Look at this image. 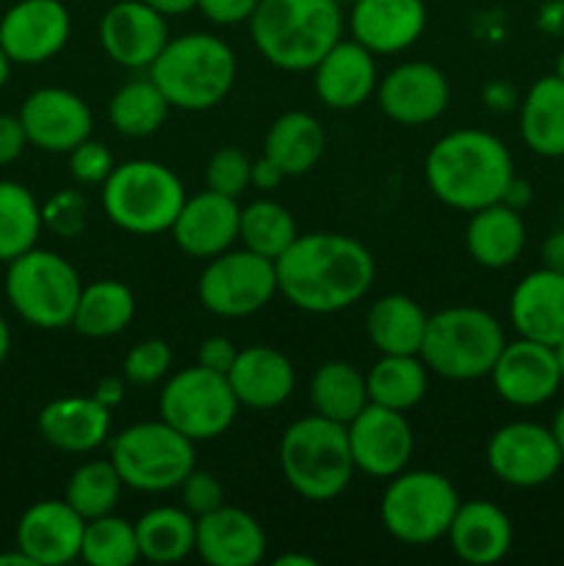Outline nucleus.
Returning <instances> with one entry per match:
<instances>
[{
  "label": "nucleus",
  "mask_w": 564,
  "mask_h": 566,
  "mask_svg": "<svg viewBox=\"0 0 564 566\" xmlns=\"http://www.w3.org/2000/svg\"><path fill=\"white\" fill-rule=\"evenodd\" d=\"M310 403L321 418L348 426L370 403L365 374L346 359H326L310 379Z\"/></svg>",
  "instance_id": "obj_36"
},
{
  "label": "nucleus",
  "mask_w": 564,
  "mask_h": 566,
  "mask_svg": "<svg viewBox=\"0 0 564 566\" xmlns=\"http://www.w3.org/2000/svg\"><path fill=\"white\" fill-rule=\"evenodd\" d=\"M25 147H28V136L20 116L0 114V166L14 164Z\"/></svg>",
  "instance_id": "obj_49"
},
{
  "label": "nucleus",
  "mask_w": 564,
  "mask_h": 566,
  "mask_svg": "<svg viewBox=\"0 0 564 566\" xmlns=\"http://www.w3.org/2000/svg\"><path fill=\"white\" fill-rule=\"evenodd\" d=\"M81 558L88 566H133L142 558L136 539V523L116 517L114 512L86 520Z\"/></svg>",
  "instance_id": "obj_41"
},
{
  "label": "nucleus",
  "mask_w": 564,
  "mask_h": 566,
  "mask_svg": "<svg viewBox=\"0 0 564 566\" xmlns=\"http://www.w3.org/2000/svg\"><path fill=\"white\" fill-rule=\"evenodd\" d=\"M379 86L376 55L354 39H341L313 66L315 97L332 111H354L368 103Z\"/></svg>",
  "instance_id": "obj_23"
},
{
  "label": "nucleus",
  "mask_w": 564,
  "mask_h": 566,
  "mask_svg": "<svg viewBox=\"0 0 564 566\" xmlns=\"http://www.w3.org/2000/svg\"><path fill=\"white\" fill-rule=\"evenodd\" d=\"M39 434L64 453H92L111 437V409L94 396H64L44 403L39 412Z\"/></svg>",
  "instance_id": "obj_28"
},
{
  "label": "nucleus",
  "mask_w": 564,
  "mask_h": 566,
  "mask_svg": "<svg viewBox=\"0 0 564 566\" xmlns=\"http://www.w3.org/2000/svg\"><path fill=\"white\" fill-rule=\"evenodd\" d=\"M182 497V509L191 512L194 517H202V514H210L213 509H219L224 503V490H221L219 479L208 470H197L182 479V484L177 486Z\"/></svg>",
  "instance_id": "obj_46"
},
{
  "label": "nucleus",
  "mask_w": 564,
  "mask_h": 566,
  "mask_svg": "<svg viewBox=\"0 0 564 566\" xmlns=\"http://www.w3.org/2000/svg\"><path fill=\"white\" fill-rule=\"evenodd\" d=\"M166 20L144 0H119L100 20V44L114 64L149 70L171 39Z\"/></svg>",
  "instance_id": "obj_19"
},
{
  "label": "nucleus",
  "mask_w": 564,
  "mask_h": 566,
  "mask_svg": "<svg viewBox=\"0 0 564 566\" xmlns=\"http://www.w3.org/2000/svg\"><path fill=\"white\" fill-rule=\"evenodd\" d=\"M280 293L274 260L258 252L227 249L208 260L197 282V296L219 318H249Z\"/></svg>",
  "instance_id": "obj_12"
},
{
  "label": "nucleus",
  "mask_w": 564,
  "mask_h": 566,
  "mask_svg": "<svg viewBox=\"0 0 564 566\" xmlns=\"http://www.w3.org/2000/svg\"><path fill=\"white\" fill-rule=\"evenodd\" d=\"M501 202L509 205V208H514V210H523L525 205L531 202V186L525 180H520L518 175H514L512 182H509L506 193H503Z\"/></svg>",
  "instance_id": "obj_53"
},
{
  "label": "nucleus",
  "mask_w": 564,
  "mask_h": 566,
  "mask_svg": "<svg viewBox=\"0 0 564 566\" xmlns=\"http://www.w3.org/2000/svg\"><path fill=\"white\" fill-rule=\"evenodd\" d=\"M81 274L70 260L50 249H28L6 271V298L25 324L36 329H66L81 298Z\"/></svg>",
  "instance_id": "obj_9"
},
{
  "label": "nucleus",
  "mask_w": 564,
  "mask_h": 566,
  "mask_svg": "<svg viewBox=\"0 0 564 566\" xmlns=\"http://www.w3.org/2000/svg\"><path fill=\"white\" fill-rule=\"evenodd\" d=\"M343 28L337 0H260L249 20L258 53L282 72H313L341 42Z\"/></svg>",
  "instance_id": "obj_3"
},
{
  "label": "nucleus",
  "mask_w": 564,
  "mask_h": 566,
  "mask_svg": "<svg viewBox=\"0 0 564 566\" xmlns=\"http://www.w3.org/2000/svg\"><path fill=\"white\" fill-rule=\"evenodd\" d=\"M88 221V205L86 197L75 188H64V191L53 193L48 202L42 205V224L59 238H77L86 230Z\"/></svg>",
  "instance_id": "obj_44"
},
{
  "label": "nucleus",
  "mask_w": 564,
  "mask_h": 566,
  "mask_svg": "<svg viewBox=\"0 0 564 566\" xmlns=\"http://www.w3.org/2000/svg\"><path fill=\"white\" fill-rule=\"evenodd\" d=\"M553 72H556V75L562 77V81H564V48H562V53H558V59H556V70H553Z\"/></svg>",
  "instance_id": "obj_61"
},
{
  "label": "nucleus",
  "mask_w": 564,
  "mask_h": 566,
  "mask_svg": "<svg viewBox=\"0 0 564 566\" xmlns=\"http://www.w3.org/2000/svg\"><path fill=\"white\" fill-rule=\"evenodd\" d=\"M136 315V296L119 280H97L83 285L72 329L92 340L114 337L130 326Z\"/></svg>",
  "instance_id": "obj_35"
},
{
  "label": "nucleus",
  "mask_w": 564,
  "mask_h": 566,
  "mask_svg": "<svg viewBox=\"0 0 564 566\" xmlns=\"http://www.w3.org/2000/svg\"><path fill=\"white\" fill-rule=\"evenodd\" d=\"M551 434H553V440H556L558 451H562V457H564V403H562V407H558V412L553 415Z\"/></svg>",
  "instance_id": "obj_57"
},
{
  "label": "nucleus",
  "mask_w": 564,
  "mask_h": 566,
  "mask_svg": "<svg viewBox=\"0 0 564 566\" xmlns=\"http://www.w3.org/2000/svg\"><path fill=\"white\" fill-rule=\"evenodd\" d=\"M464 247L481 269H509L525 249V221L520 210L495 202L473 210L464 230Z\"/></svg>",
  "instance_id": "obj_29"
},
{
  "label": "nucleus",
  "mask_w": 564,
  "mask_h": 566,
  "mask_svg": "<svg viewBox=\"0 0 564 566\" xmlns=\"http://www.w3.org/2000/svg\"><path fill=\"white\" fill-rule=\"evenodd\" d=\"M0 566H36V564H33L31 558H28L25 553L14 545V551L0 553Z\"/></svg>",
  "instance_id": "obj_56"
},
{
  "label": "nucleus",
  "mask_w": 564,
  "mask_h": 566,
  "mask_svg": "<svg viewBox=\"0 0 564 566\" xmlns=\"http://www.w3.org/2000/svg\"><path fill=\"white\" fill-rule=\"evenodd\" d=\"M274 265L282 298L310 315H332L354 307L363 302L376 276L370 249L343 232L299 235Z\"/></svg>",
  "instance_id": "obj_1"
},
{
  "label": "nucleus",
  "mask_w": 564,
  "mask_h": 566,
  "mask_svg": "<svg viewBox=\"0 0 564 566\" xmlns=\"http://www.w3.org/2000/svg\"><path fill=\"white\" fill-rule=\"evenodd\" d=\"M424 313L415 298L404 293H387L370 304L365 315V332H368L370 346L379 354H418L426 335Z\"/></svg>",
  "instance_id": "obj_32"
},
{
  "label": "nucleus",
  "mask_w": 564,
  "mask_h": 566,
  "mask_svg": "<svg viewBox=\"0 0 564 566\" xmlns=\"http://www.w3.org/2000/svg\"><path fill=\"white\" fill-rule=\"evenodd\" d=\"M122 479L116 473L111 459H88L66 481L64 501L81 514L83 520L103 517L111 514L119 503L122 495Z\"/></svg>",
  "instance_id": "obj_40"
},
{
  "label": "nucleus",
  "mask_w": 564,
  "mask_h": 566,
  "mask_svg": "<svg viewBox=\"0 0 564 566\" xmlns=\"http://www.w3.org/2000/svg\"><path fill=\"white\" fill-rule=\"evenodd\" d=\"M92 396L108 409L122 407V401H125V396H127V379L125 376H122V379L119 376H105V379H100L97 385H94Z\"/></svg>",
  "instance_id": "obj_50"
},
{
  "label": "nucleus",
  "mask_w": 564,
  "mask_h": 566,
  "mask_svg": "<svg viewBox=\"0 0 564 566\" xmlns=\"http://www.w3.org/2000/svg\"><path fill=\"white\" fill-rule=\"evenodd\" d=\"M236 357H238V346L230 340V337L210 335V337H205L202 346H199L197 365H202V368L216 370V374L227 376V370L232 368Z\"/></svg>",
  "instance_id": "obj_48"
},
{
  "label": "nucleus",
  "mask_w": 564,
  "mask_h": 566,
  "mask_svg": "<svg viewBox=\"0 0 564 566\" xmlns=\"http://www.w3.org/2000/svg\"><path fill=\"white\" fill-rule=\"evenodd\" d=\"M506 346L501 321L481 307H446L429 315L420 359L431 374L448 381H476L490 376Z\"/></svg>",
  "instance_id": "obj_6"
},
{
  "label": "nucleus",
  "mask_w": 564,
  "mask_h": 566,
  "mask_svg": "<svg viewBox=\"0 0 564 566\" xmlns=\"http://www.w3.org/2000/svg\"><path fill=\"white\" fill-rule=\"evenodd\" d=\"M232 396L247 409H276L296 390L293 363L274 346L238 348L232 368L227 370Z\"/></svg>",
  "instance_id": "obj_26"
},
{
  "label": "nucleus",
  "mask_w": 564,
  "mask_h": 566,
  "mask_svg": "<svg viewBox=\"0 0 564 566\" xmlns=\"http://www.w3.org/2000/svg\"><path fill=\"white\" fill-rule=\"evenodd\" d=\"M72 17L61 0H17L0 20V48L11 64L36 66L66 48Z\"/></svg>",
  "instance_id": "obj_14"
},
{
  "label": "nucleus",
  "mask_w": 564,
  "mask_h": 566,
  "mask_svg": "<svg viewBox=\"0 0 564 566\" xmlns=\"http://www.w3.org/2000/svg\"><path fill=\"white\" fill-rule=\"evenodd\" d=\"M520 138L540 158H564V81L556 72L534 81L525 92Z\"/></svg>",
  "instance_id": "obj_30"
},
{
  "label": "nucleus",
  "mask_w": 564,
  "mask_h": 566,
  "mask_svg": "<svg viewBox=\"0 0 564 566\" xmlns=\"http://www.w3.org/2000/svg\"><path fill=\"white\" fill-rule=\"evenodd\" d=\"M171 370V346L160 337H147V340L136 343L130 352L122 359V376L127 379V385L149 387L158 385L160 379H166Z\"/></svg>",
  "instance_id": "obj_43"
},
{
  "label": "nucleus",
  "mask_w": 564,
  "mask_h": 566,
  "mask_svg": "<svg viewBox=\"0 0 564 566\" xmlns=\"http://www.w3.org/2000/svg\"><path fill=\"white\" fill-rule=\"evenodd\" d=\"M238 224H241L238 199L205 188L202 193L186 197L169 232L177 249L188 258L210 260L232 249V243L238 241Z\"/></svg>",
  "instance_id": "obj_20"
},
{
  "label": "nucleus",
  "mask_w": 564,
  "mask_h": 566,
  "mask_svg": "<svg viewBox=\"0 0 564 566\" xmlns=\"http://www.w3.org/2000/svg\"><path fill=\"white\" fill-rule=\"evenodd\" d=\"M424 177L437 202L473 213L501 202L514 177V160L498 136L479 127H459L431 144Z\"/></svg>",
  "instance_id": "obj_2"
},
{
  "label": "nucleus",
  "mask_w": 564,
  "mask_h": 566,
  "mask_svg": "<svg viewBox=\"0 0 564 566\" xmlns=\"http://www.w3.org/2000/svg\"><path fill=\"white\" fill-rule=\"evenodd\" d=\"M337 3H341V6H343V3H348V6H352V3H354V0H337Z\"/></svg>",
  "instance_id": "obj_62"
},
{
  "label": "nucleus",
  "mask_w": 564,
  "mask_h": 566,
  "mask_svg": "<svg viewBox=\"0 0 564 566\" xmlns=\"http://www.w3.org/2000/svg\"><path fill=\"white\" fill-rule=\"evenodd\" d=\"M144 3L153 6L164 17H180L197 9V0H144Z\"/></svg>",
  "instance_id": "obj_54"
},
{
  "label": "nucleus",
  "mask_w": 564,
  "mask_h": 566,
  "mask_svg": "<svg viewBox=\"0 0 564 566\" xmlns=\"http://www.w3.org/2000/svg\"><path fill=\"white\" fill-rule=\"evenodd\" d=\"M542 265L564 274V227L553 230L542 243Z\"/></svg>",
  "instance_id": "obj_52"
},
{
  "label": "nucleus",
  "mask_w": 564,
  "mask_h": 566,
  "mask_svg": "<svg viewBox=\"0 0 564 566\" xmlns=\"http://www.w3.org/2000/svg\"><path fill=\"white\" fill-rule=\"evenodd\" d=\"M446 539L459 562L490 566L509 556L514 528L509 514L492 501H462L448 525Z\"/></svg>",
  "instance_id": "obj_27"
},
{
  "label": "nucleus",
  "mask_w": 564,
  "mask_h": 566,
  "mask_svg": "<svg viewBox=\"0 0 564 566\" xmlns=\"http://www.w3.org/2000/svg\"><path fill=\"white\" fill-rule=\"evenodd\" d=\"M326 153V130L307 111H285L271 122L263 155L274 160L285 177L307 175Z\"/></svg>",
  "instance_id": "obj_31"
},
{
  "label": "nucleus",
  "mask_w": 564,
  "mask_h": 566,
  "mask_svg": "<svg viewBox=\"0 0 564 566\" xmlns=\"http://www.w3.org/2000/svg\"><path fill=\"white\" fill-rule=\"evenodd\" d=\"M313 556H307V553H282V556L274 558V566H315Z\"/></svg>",
  "instance_id": "obj_55"
},
{
  "label": "nucleus",
  "mask_w": 564,
  "mask_h": 566,
  "mask_svg": "<svg viewBox=\"0 0 564 566\" xmlns=\"http://www.w3.org/2000/svg\"><path fill=\"white\" fill-rule=\"evenodd\" d=\"M265 531L258 520L238 506L221 503L197 517V553L210 566H254L265 558Z\"/></svg>",
  "instance_id": "obj_24"
},
{
  "label": "nucleus",
  "mask_w": 564,
  "mask_h": 566,
  "mask_svg": "<svg viewBox=\"0 0 564 566\" xmlns=\"http://www.w3.org/2000/svg\"><path fill=\"white\" fill-rule=\"evenodd\" d=\"M86 520L66 501H36L17 523V547L36 566H64L81 558Z\"/></svg>",
  "instance_id": "obj_21"
},
{
  "label": "nucleus",
  "mask_w": 564,
  "mask_h": 566,
  "mask_svg": "<svg viewBox=\"0 0 564 566\" xmlns=\"http://www.w3.org/2000/svg\"><path fill=\"white\" fill-rule=\"evenodd\" d=\"M238 238L249 252L276 260L299 238L296 219L285 205L274 202V199H254L247 208H241Z\"/></svg>",
  "instance_id": "obj_39"
},
{
  "label": "nucleus",
  "mask_w": 564,
  "mask_h": 566,
  "mask_svg": "<svg viewBox=\"0 0 564 566\" xmlns=\"http://www.w3.org/2000/svg\"><path fill=\"white\" fill-rule=\"evenodd\" d=\"M138 553L149 564H180L197 547V517L182 506H155L136 520Z\"/></svg>",
  "instance_id": "obj_33"
},
{
  "label": "nucleus",
  "mask_w": 564,
  "mask_h": 566,
  "mask_svg": "<svg viewBox=\"0 0 564 566\" xmlns=\"http://www.w3.org/2000/svg\"><path fill=\"white\" fill-rule=\"evenodd\" d=\"M285 180V171L274 164L271 158H258L252 160V186L260 188V191H274L280 182Z\"/></svg>",
  "instance_id": "obj_51"
},
{
  "label": "nucleus",
  "mask_w": 564,
  "mask_h": 566,
  "mask_svg": "<svg viewBox=\"0 0 564 566\" xmlns=\"http://www.w3.org/2000/svg\"><path fill=\"white\" fill-rule=\"evenodd\" d=\"M42 224V205L22 182L0 180V263L36 247Z\"/></svg>",
  "instance_id": "obj_38"
},
{
  "label": "nucleus",
  "mask_w": 564,
  "mask_h": 566,
  "mask_svg": "<svg viewBox=\"0 0 564 566\" xmlns=\"http://www.w3.org/2000/svg\"><path fill=\"white\" fill-rule=\"evenodd\" d=\"M108 459L127 490L160 495L177 490L197 468V442L171 429L166 420H142L111 440Z\"/></svg>",
  "instance_id": "obj_8"
},
{
  "label": "nucleus",
  "mask_w": 564,
  "mask_h": 566,
  "mask_svg": "<svg viewBox=\"0 0 564 566\" xmlns=\"http://www.w3.org/2000/svg\"><path fill=\"white\" fill-rule=\"evenodd\" d=\"M169 111V99L155 86L153 77H138L116 88L108 103V122L119 136L147 138L160 130Z\"/></svg>",
  "instance_id": "obj_37"
},
{
  "label": "nucleus",
  "mask_w": 564,
  "mask_h": 566,
  "mask_svg": "<svg viewBox=\"0 0 564 566\" xmlns=\"http://www.w3.org/2000/svg\"><path fill=\"white\" fill-rule=\"evenodd\" d=\"M186 202L180 177L158 160L136 158L114 166L103 182L105 216L130 235L169 232Z\"/></svg>",
  "instance_id": "obj_7"
},
{
  "label": "nucleus",
  "mask_w": 564,
  "mask_h": 566,
  "mask_svg": "<svg viewBox=\"0 0 564 566\" xmlns=\"http://www.w3.org/2000/svg\"><path fill=\"white\" fill-rule=\"evenodd\" d=\"M114 155L105 144L94 142L92 136L77 144L70 153V175L81 186H103L108 175L114 171Z\"/></svg>",
  "instance_id": "obj_45"
},
{
  "label": "nucleus",
  "mask_w": 564,
  "mask_h": 566,
  "mask_svg": "<svg viewBox=\"0 0 564 566\" xmlns=\"http://www.w3.org/2000/svg\"><path fill=\"white\" fill-rule=\"evenodd\" d=\"M424 31V0H354L348 11V33L374 55L404 53Z\"/></svg>",
  "instance_id": "obj_22"
},
{
  "label": "nucleus",
  "mask_w": 564,
  "mask_h": 566,
  "mask_svg": "<svg viewBox=\"0 0 564 566\" xmlns=\"http://www.w3.org/2000/svg\"><path fill=\"white\" fill-rule=\"evenodd\" d=\"M17 116L25 127L28 144L53 155H70L94 130L86 99L61 86H42L28 94Z\"/></svg>",
  "instance_id": "obj_17"
},
{
  "label": "nucleus",
  "mask_w": 564,
  "mask_h": 566,
  "mask_svg": "<svg viewBox=\"0 0 564 566\" xmlns=\"http://www.w3.org/2000/svg\"><path fill=\"white\" fill-rule=\"evenodd\" d=\"M459 497L457 486L435 470H401L387 479L379 520L393 539L424 547L448 534Z\"/></svg>",
  "instance_id": "obj_10"
},
{
  "label": "nucleus",
  "mask_w": 564,
  "mask_h": 566,
  "mask_svg": "<svg viewBox=\"0 0 564 566\" xmlns=\"http://www.w3.org/2000/svg\"><path fill=\"white\" fill-rule=\"evenodd\" d=\"M260 0H197V9L213 25H241L252 20Z\"/></svg>",
  "instance_id": "obj_47"
},
{
  "label": "nucleus",
  "mask_w": 564,
  "mask_h": 566,
  "mask_svg": "<svg viewBox=\"0 0 564 566\" xmlns=\"http://www.w3.org/2000/svg\"><path fill=\"white\" fill-rule=\"evenodd\" d=\"M238 409L241 403L232 396L227 376L202 365L171 374L158 398L160 420L191 442H208L227 434L236 423Z\"/></svg>",
  "instance_id": "obj_11"
},
{
  "label": "nucleus",
  "mask_w": 564,
  "mask_h": 566,
  "mask_svg": "<svg viewBox=\"0 0 564 566\" xmlns=\"http://www.w3.org/2000/svg\"><path fill=\"white\" fill-rule=\"evenodd\" d=\"M490 381L501 401L520 409L542 407L562 387L553 348L525 340V337H518L512 343L506 340L495 365H492Z\"/></svg>",
  "instance_id": "obj_18"
},
{
  "label": "nucleus",
  "mask_w": 564,
  "mask_h": 566,
  "mask_svg": "<svg viewBox=\"0 0 564 566\" xmlns=\"http://www.w3.org/2000/svg\"><path fill=\"white\" fill-rule=\"evenodd\" d=\"M553 354H556V365H558V376H562V385H564V340L553 346Z\"/></svg>",
  "instance_id": "obj_60"
},
{
  "label": "nucleus",
  "mask_w": 564,
  "mask_h": 566,
  "mask_svg": "<svg viewBox=\"0 0 564 566\" xmlns=\"http://www.w3.org/2000/svg\"><path fill=\"white\" fill-rule=\"evenodd\" d=\"M348 431V448H352L354 468L370 479H393L407 470L415 451V434L409 426L407 412L368 403L352 423Z\"/></svg>",
  "instance_id": "obj_16"
},
{
  "label": "nucleus",
  "mask_w": 564,
  "mask_h": 566,
  "mask_svg": "<svg viewBox=\"0 0 564 566\" xmlns=\"http://www.w3.org/2000/svg\"><path fill=\"white\" fill-rule=\"evenodd\" d=\"M9 348H11V329L9 324H6L3 315H0V365H3L6 357H9Z\"/></svg>",
  "instance_id": "obj_58"
},
{
  "label": "nucleus",
  "mask_w": 564,
  "mask_h": 566,
  "mask_svg": "<svg viewBox=\"0 0 564 566\" xmlns=\"http://www.w3.org/2000/svg\"><path fill=\"white\" fill-rule=\"evenodd\" d=\"M9 72H11V61L6 59L3 48H0V92H3L6 81H9Z\"/></svg>",
  "instance_id": "obj_59"
},
{
  "label": "nucleus",
  "mask_w": 564,
  "mask_h": 566,
  "mask_svg": "<svg viewBox=\"0 0 564 566\" xmlns=\"http://www.w3.org/2000/svg\"><path fill=\"white\" fill-rule=\"evenodd\" d=\"M280 470L304 501H335L357 473L346 426L315 412L293 420L280 437Z\"/></svg>",
  "instance_id": "obj_5"
},
{
  "label": "nucleus",
  "mask_w": 564,
  "mask_h": 566,
  "mask_svg": "<svg viewBox=\"0 0 564 566\" xmlns=\"http://www.w3.org/2000/svg\"><path fill=\"white\" fill-rule=\"evenodd\" d=\"M149 77L164 92L171 108L199 114L210 111L232 92L238 77V59L224 39L213 33L194 31L171 36Z\"/></svg>",
  "instance_id": "obj_4"
},
{
  "label": "nucleus",
  "mask_w": 564,
  "mask_h": 566,
  "mask_svg": "<svg viewBox=\"0 0 564 566\" xmlns=\"http://www.w3.org/2000/svg\"><path fill=\"white\" fill-rule=\"evenodd\" d=\"M564 457L551 426L514 420L492 431L487 442V468L501 484L514 490H536L556 479Z\"/></svg>",
  "instance_id": "obj_13"
},
{
  "label": "nucleus",
  "mask_w": 564,
  "mask_h": 566,
  "mask_svg": "<svg viewBox=\"0 0 564 566\" xmlns=\"http://www.w3.org/2000/svg\"><path fill=\"white\" fill-rule=\"evenodd\" d=\"M205 186L210 191L238 199L252 186V160L238 147L216 149L205 166Z\"/></svg>",
  "instance_id": "obj_42"
},
{
  "label": "nucleus",
  "mask_w": 564,
  "mask_h": 566,
  "mask_svg": "<svg viewBox=\"0 0 564 566\" xmlns=\"http://www.w3.org/2000/svg\"><path fill=\"white\" fill-rule=\"evenodd\" d=\"M374 97L390 122L424 127L446 114L451 103V83L446 72L429 61H404L379 77Z\"/></svg>",
  "instance_id": "obj_15"
},
{
  "label": "nucleus",
  "mask_w": 564,
  "mask_h": 566,
  "mask_svg": "<svg viewBox=\"0 0 564 566\" xmlns=\"http://www.w3.org/2000/svg\"><path fill=\"white\" fill-rule=\"evenodd\" d=\"M509 321L518 337L556 346L564 340V274L536 269L514 285L509 298Z\"/></svg>",
  "instance_id": "obj_25"
},
{
  "label": "nucleus",
  "mask_w": 564,
  "mask_h": 566,
  "mask_svg": "<svg viewBox=\"0 0 564 566\" xmlns=\"http://www.w3.org/2000/svg\"><path fill=\"white\" fill-rule=\"evenodd\" d=\"M365 387L370 403L409 412L429 390V368L420 354H382L365 374Z\"/></svg>",
  "instance_id": "obj_34"
}]
</instances>
